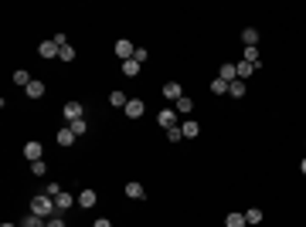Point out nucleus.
<instances>
[{
	"label": "nucleus",
	"instance_id": "obj_1",
	"mask_svg": "<svg viewBox=\"0 0 306 227\" xmlns=\"http://www.w3.org/2000/svg\"><path fill=\"white\" fill-rule=\"evenodd\" d=\"M31 214H38V217H55L58 214V207H55V197H48V193H38L34 200H31Z\"/></svg>",
	"mask_w": 306,
	"mask_h": 227
},
{
	"label": "nucleus",
	"instance_id": "obj_2",
	"mask_svg": "<svg viewBox=\"0 0 306 227\" xmlns=\"http://www.w3.org/2000/svg\"><path fill=\"white\" fill-rule=\"evenodd\" d=\"M156 122L163 129H174V126H180V115H177V109H160L156 112Z\"/></svg>",
	"mask_w": 306,
	"mask_h": 227
},
{
	"label": "nucleus",
	"instance_id": "obj_3",
	"mask_svg": "<svg viewBox=\"0 0 306 227\" xmlns=\"http://www.w3.org/2000/svg\"><path fill=\"white\" fill-rule=\"evenodd\" d=\"M58 51H62V48H58V41H55V38H48V41H41V44H38V55H41V58H48V61H51V58H58Z\"/></svg>",
	"mask_w": 306,
	"mask_h": 227
},
{
	"label": "nucleus",
	"instance_id": "obj_4",
	"mask_svg": "<svg viewBox=\"0 0 306 227\" xmlns=\"http://www.w3.org/2000/svg\"><path fill=\"white\" fill-rule=\"evenodd\" d=\"M116 55H119L123 61H130V58L136 55V48H133V41H126V38H119V41H116Z\"/></svg>",
	"mask_w": 306,
	"mask_h": 227
},
{
	"label": "nucleus",
	"instance_id": "obj_5",
	"mask_svg": "<svg viewBox=\"0 0 306 227\" xmlns=\"http://www.w3.org/2000/svg\"><path fill=\"white\" fill-rule=\"evenodd\" d=\"M75 204H78V197L65 193V190H62V193L55 197V207H58V214H65V210H68V207H75Z\"/></svg>",
	"mask_w": 306,
	"mask_h": 227
},
{
	"label": "nucleus",
	"instance_id": "obj_6",
	"mask_svg": "<svg viewBox=\"0 0 306 227\" xmlns=\"http://www.w3.org/2000/svg\"><path fill=\"white\" fill-rule=\"evenodd\" d=\"M41 143H38V139H31V143H27V146H24V159H27V163H38V159H41Z\"/></svg>",
	"mask_w": 306,
	"mask_h": 227
},
{
	"label": "nucleus",
	"instance_id": "obj_7",
	"mask_svg": "<svg viewBox=\"0 0 306 227\" xmlns=\"http://www.w3.org/2000/svg\"><path fill=\"white\" fill-rule=\"evenodd\" d=\"M143 109H147V102H143V98H130V102H126V115H130V119H140V115H143Z\"/></svg>",
	"mask_w": 306,
	"mask_h": 227
},
{
	"label": "nucleus",
	"instance_id": "obj_8",
	"mask_svg": "<svg viewBox=\"0 0 306 227\" xmlns=\"http://www.w3.org/2000/svg\"><path fill=\"white\" fill-rule=\"evenodd\" d=\"M62 115H65L68 122H75V119H82V102H65V109H62Z\"/></svg>",
	"mask_w": 306,
	"mask_h": 227
},
{
	"label": "nucleus",
	"instance_id": "obj_9",
	"mask_svg": "<svg viewBox=\"0 0 306 227\" xmlns=\"http://www.w3.org/2000/svg\"><path fill=\"white\" fill-rule=\"evenodd\" d=\"M184 95V88H180V81H167L163 85V98H170V102H177Z\"/></svg>",
	"mask_w": 306,
	"mask_h": 227
},
{
	"label": "nucleus",
	"instance_id": "obj_10",
	"mask_svg": "<svg viewBox=\"0 0 306 227\" xmlns=\"http://www.w3.org/2000/svg\"><path fill=\"white\" fill-rule=\"evenodd\" d=\"M180 132H184V139H197V132H201V126H197L194 119H184V122H180Z\"/></svg>",
	"mask_w": 306,
	"mask_h": 227
},
{
	"label": "nucleus",
	"instance_id": "obj_11",
	"mask_svg": "<svg viewBox=\"0 0 306 227\" xmlns=\"http://www.w3.org/2000/svg\"><path fill=\"white\" fill-rule=\"evenodd\" d=\"M95 204H99V197H95V190H88V187H85V190L78 193V207H85V210H88V207H95Z\"/></svg>",
	"mask_w": 306,
	"mask_h": 227
},
{
	"label": "nucleus",
	"instance_id": "obj_12",
	"mask_svg": "<svg viewBox=\"0 0 306 227\" xmlns=\"http://www.w3.org/2000/svg\"><path fill=\"white\" fill-rule=\"evenodd\" d=\"M241 44H245V48H255V44H259V31H255V27H245V31H241Z\"/></svg>",
	"mask_w": 306,
	"mask_h": 227
},
{
	"label": "nucleus",
	"instance_id": "obj_13",
	"mask_svg": "<svg viewBox=\"0 0 306 227\" xmlns=\"http://www.w3.org/2000/svg\"><path fill=\"white\" fill-rule=\"evenodd\" d=\"M24 95H27V98H41V95H44V81H38V78H34V81L24 88Z\"/></svg>",
	"mask_w": 306,
	"mask_h": 227
},
{
	"label": "nucleus",
	"instance_id": "obj_14",
	"mask_svg": "<svg viewBox=\"0 0 306 227\" xmlns=\"http://www.w3.org/2000/svg\"><path fill=\"white\" fill-rule=\"evenodd\" d=\"M126 102H130V98H126V92H119V88H116V92H109V105H112V109H126Z\"/></svg>",
	"mask_w": 306,
	"mask_h": 227
},
{
	"label": "nucleus",
	"instance_id": "obj_15",
	"mask_svg": "<svg viewBox=\"0 0 306 227\" xmlns=\"http://www.w3.org/2000/svg\"><path fill=\"white\" fill-rule=\"evenodd\" d=\"M55 139H58V146H72V143H75V132H72V129H68V126H62V129H58V136H55Z\"/></svg>",
	"mask_w": 306,
	"mask_h": 227
},
{
	"label": "nucleus",
	"instance_id": "obj_16",
	"mask_svg": "<svg viewBox=\"0 0 306 227\" xmlns=\"http://www.w3.org/2000/svg\"><path fill=\"white\" fill-rule=\"evenodd\" d=\"M126 197H130V200H143V197H147L143 183H126Z\"/></svg>",
	"mask_w": 306,
	"mask_h": 227
},
{
	"label": "nucleus",
	"instance_id": "obj_17",
	"mask_svg": "<svg viewBox=\"0 0 306 227\" xmlns=\"http://www.w3.org/2000/svg\"><path fill=\"white\" fill-rule=\"evenodd\" d=\"M218 78H221V81H238V68H235V65H221V72H218Z\"/></svg>",
	"mask_w": 306,
	"mask_h": 227
},
{
	"label": "nucleus",
	"instance_id": "obj_18",
	"mask_svg": "<svg viewBox=\"0 0 306 227\" xmlns=\"http://www.w3.org/2000/svg\"><path fill=\"white\" fill-rule=\"evenodd\" d=\"M174 109H177V115H187V112H191V109H194V102H191V98H187V95H180V98H177V102H174Z\"/></svg>",
	"mask_w": 306,
	"mask_h": 227
},
{
	"label": "nucleus",
	"instance_id": "obj_19",
	"mask_svg": "<svg viewBox=\"0 0 306 227\" xmlns=\"http://www.w3.org/2000/svg\"><path fill=\"white\" fill-rule=\"evenodd\" d=\"M123 75H126V78H136V75H140V61H136V58L123 61Z\"/></svg>",
	"mask_w": 306,
	"mask_h": 227
},
{
	"label": "nucleus",
	"instance_id": "obj_20",
	"mask_svg": "<svg viewBox=\"0 0 306 227\" xmlns=\"http://www.w3.org/2000/svg\"><path fill=\"white\" fill-rule=\"evenodd\" d=\"M235 68H238V81H248V75H252V72H255L259 65H248V61H238Z\"/></svg>",
	"mask_w": 306,
	"mask_h": 227
},
{
	"label": "nucleus",
	"instance_id": "obj_21",
	"mask_svg": "<svg viewBox=\"0 0 306 227\" xmlns=\"http://www.w3.org/2000/svg\"><path fill=\"white\" fill-rule=\"evenodd\" d=\"M225 227H248V221H245V214H228Z\"/></svg>",
	"mask_w": 306,
	"mask_h": 227
},
{
	"label": "nucleus",
	"instance_id": "obj_22",
	"mask_svg": "<svg viewBox=\"0 0 306 227\" xmlns=\"http://www.w3.org/2000/svg\"><path fill=\"white\" fill-rule=\"evenodd\" d=\"M31 81H34V78L27 75V72H24V68H17V72H14V85H21V88H27V85H31Z\"/></svg>",
	"mask_w": 306,
	"mask_h": 227
},
{
	"label": "nucleus",
	"instance_id": "obj_23",
	"mask_svg": "<svg viewBox=\"0 0 306 227\" xmlns=\"http://www.w3.org/2000/svg\"><path fill=\"white\" fill-rule=\"evenodd\" d=\"M44 224H48V221H44V217H38V214H27V217L21 221V227H44Z\"/></svg>",
	"mask_w": 306,
	"mask_h": 227
},
{
	"label": "nucleus",
	"instance_id": "obj_24",
	"mask_svg": "<svg viewBox=\"0 0 306 227\" xmlns=\"http://www.w3.org/2000/svg\"><path fill=\"white\" fill-rule=\"evenodd\" d=\"M245 221H248V227L262 224V210H259V207H248V210H245Z\"/></svg>",
	"mask_w": 306,
	"mask_h": 227
},
{
	"label": "nucleus",
	"instance_id": "obj_25",
	"mask_svg": "<svg viewBox=\"0 0 306 227\" xmlns=\"http://www.w3.org/2000/svg\"><path fill=\"white\" fill-rule=\"evenodd\" d=\"M68 129H72L75 136H85V132H88V122H85V119H75V122H68Z\"/></svg>",
	"mask_w": 306,
	"mask_h": 227
},
{
	"label": "nucleus",
	"instance_id": "obj_26",
	"mask_svg": "<svg viewBox=\"0 0 306 227\" xmlns=\"http://www.w3.org/2000/svg\"><path fill=\"white\" fill-rule=\"evenodd\" d=\"M58 61H75V48H72V44H62V51H58Z\"/></svg>",
	"mask_w": 306,
	"mask_h": 227
},
{
	"label": "nucleus",
	"instance_id": "obj_27",
	"mask_svg": "<svg viewBox=\"0 0 306 227\" xmlns=\"http://www.w3.org/2000/svg\"><path fill=\"white\" fill-rule=\"evenodd\" d=\"M228 95H231V98H241V95H245V81H231Z\"/></svg>",
	"mask_w": 306,
	"mask_h": 227
},
{
	"label": "nucleus",
	"instance_id": "obj_28",
	"mask_svg": "<svg viewBox=\"0 0 306 227\" xmlns=\"http://www.w3.org/2000/svg\"><path fill=\"white\" fill-rule=\"evenodd\" d=\"M211 92H215V95H228V81L215 78V81H211Z\"/></svg>",
	"mask_w": 306,
	"mask_h": 227
},
{
	"label": "nucleus",
	"instance_id": "obj_29",
	"mask_svg": "<svg viewBox=\"0 0 306 227\" xmlns=\"http://www.w3.org/2000/svg\"><path fill=\"white\" fill-rule=\"evenodd\" d=\"M241 61H248V65H259V48H245V58Z\"/></svg>",
	"mask_w": 306,
	"mask_h": 227
},
{
	"label": "nucleus",
	"instance_id": "obj_30",
	"mask_svg": "<svg viewBox=\"0 0 306 227\" xmlns=\"http://www.w3.org/2000/svg\"><path fill=\"white\" fill-rule=\"evenodd\" d=\"M31 173H34V176H44V173H48V163H44V159L31 163Z\"/></svg>",
	"mask_w": 306,
	"mask_h": 227
},
{
	"label": "nucleus",
	"instance_id": "obj_31",
	"mask_svg": "<svg viewBox=\"0 0 306 227\" xmlns=\"http://www.w3.org/2000/svg\"><path fill=\"white\" fill-rule=\"evenodd\" d=\"M167 139H170V143H180V139H184V132H180V126H174V129H167Z\"/></svg>",
	"mask_w": 306,
	"mask_h": 227
},
{
	"label": "nucleus",
	"instance_id": "obj_32",
	"mask_svg": "<svg viewBox=\"0 0 306 227\" xmlns=\"http://www.w3.org/2000/svg\"><path fill=\"white\" fill-rule=\"evenodd\" d=\"M133 58H136V61H140V65H143V61H147V58H150V55H147V48H136V55H133Z\"/></svg>",
	"mask_w": 306,
	"mask_h": 227
},
{
	"label": "nucleus",
	"instance_id": "obj_33",
	"mask_svg": "<svg viewBox=\"0 0 306 227\" xmlns=\"http://www.w3.org/2000/svg\"><path fill=\"white\" fill-rule=\"evenodd\" d=\"M44 193H48V197H58V193H62V187H58V183H48V190H44Z\"/></svg>",
	"mask_w": 306,
	"mask_h": 227
},
{
	"label": "nucleus",
	"instance_id": "obj_34",
	"mask_svg": "<svg viewBox=\"0 0 306 227\" xmlns=\"http://www.w3.org/2000/svg\"><path fill=\"white\" fill-rule=\"evenodd\" d=\"M44 227H65V221H62V217H48V224Z\"/></svg>",
	"mask_w": 306,
	"mask_h": 227
},
{
	"label": "nucleus",
	"instance_id": "obj_35",
	"mask_svg": "<svg viewBox=\"0 0 306 227\" xmlns=\"http://www.w3.org/2000/svg\"><path fill=\"white\" fill-rule=\"evenodd\" d=\"M92 227H112V224H109L106 217H99V221H95V224H92Z\"/></svg>",
	"mask_w": 306,
	"mask_h": 227
},
{
	"label": "nucleus",
	"instance_id": "obj_36",
	"mask_svg": "<svg viewBox=\"0 0 306 227\" xmlns=\"http://www.w3.org/2000/svg\"><path fill=\"white\" fill-rule=\"evenodd\" d=\"M300 170H303V173H306V156H303V163H300Z\"/></svg>",
	"mask_w": 306,
	"mask_h": 227
},
{
	"label": "nucleus",
	"instance_id": "obj_37",
	"mask_svg": "<svg viewBox=\"0 0 306 227\" xmlns=\"http://www.w3.org/2000/svg\"><path fill=\"white\" fill-rule=\"evenodd\" d=\"M0 227H21V224H0Z\"/></svg>",
	"mask_w": 306,
	"mask_h": 227
}]
</instances>
